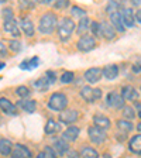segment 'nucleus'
Returning a JSON list of instances; mask_svg holds the SVG:
<instances>
[{
    "label": "nucleus",
    "mask_w": 141,
    "mask_h": 158,
    "mask_svg": "<svg viewBox=\"0 0 141 158\" xmlns=\"http://www.w3.org/2000/svg\"><path fill=\"white\" fill-rule=\"evenodd\" d=\"M56 24H58V20H56V16L54 13H45L41 16L38 23V30L39 33L43 34H51L55 30Z\"/></svg>",
    "instance_id": "f257e3e1"
},
{
    "label": "nucleus",
    "mask_w": 141,
    "mask_h": 158,
    "mask_svg": "<svg viewBox=\"0 0 141 158\" xmlns=\"http://www.w3.org/2000/svg\"><path fill=\"white\" fill-rule=\"evenodd\" d=\"M66 106H68V98L61 92L52 93L51 98L48 99V107L51 109V110L64 112V110H66Z\"/></svg>",
    "instance_id": "f03ea898"
},
{
    "label": "nucleus",
    "mask_w": 141,
    "mask_h": 158,
    "mask_svg": "<svg viewBox=\"0 0 141 158\" xmlns=\"http://www.w3.org/2000/svg\"><path fill=\"white\" fill-rule=\"evenodd\" d=\"M75 26L72 19H68V17H64L58 24V35L61 38V41H66L69 37L72 35V33L75 31Z\"/></svg>",
    "instance_id": "7ed1b4c3"
},
{
    "label": "nucleus",
    "mask_w": 141,
    "mask_h": 158,
    "mask_svg": "<svg viewBox=\"0 0 141 158\" xmlns=\"http://www.w3.org/2000/svg\"><path fill=\"white\" fill-rule=\"evenodd\" d=\"M88 134H89L90 141L95 143V144H102V143H105L106 137H107L106 130H102V128L96 127V126H90V127L88 128Z\"/></svg>",
    "instance_id": "20e7f679"
},
{
    "label": "nucleus",
    "mask_w": 141,
    "mask_h": 158,
    "mask_svg": "<svg viewBox=\"0 0 141 158\" xmlns=\"http://www.w3.org/2000/svg\"><path fill=\"white\" fill-rule=\"evenodd\" d=\"M106 102H107L109 107H112V109H123L126 103L124 98L117 92H109L107 98H106Z\"/></svg>",
    "instance_id": "39448f33"
},
{
    "label": "nucleus",
    "mask_w": 141,
    "mask_h": 158,
    "mask_svg": "<svg viewBox=\"0 0 141 158\" xmlns=\"http://www.w3.org/2000/svg\"><path fill=\"white\" fill-rule=\"evenodd\" d=\"M79 51H82V52H88L90 49L96 48V40L93 38L92 35H83L79 38L78 44H76Z\"/></svg>",
    "instance_id": "423d86ee"
},
{
    "label": "nucleus",
    "mask_w": 141,
    "mask_h": 158,
    "mask_svg": "<svg viewBox=\"0 0 141 158\" xmlns=\"http://www.w3.org/2000/svg\"><path fill=\"white\" fill-rule=\"evenodd\" d=\"M122 20L124 27L133 28L135 26V16L131 7H123L122 9Z\"/></svg>",
    "instance_id": "0eeeda50"
},
{
    "label": "nucleus",
    "mask_w": 141,
    "mask_h": 158,
    "mask_svg": "<svg viewBox=\"0 0 141 158\" xmlns=\"http://www.w3.org/2000/svg\"><path fill=\"white\" fill-rule=\"evenodd\" d=\"M79 113L73 109H68V110H64V112L59 113V122L64 123V124H73V123L78 120Z\"/></svg>",
    "instance_id": "6e6552de"
},
{
    "label": "nucleus",
    "mask_w": 141,
    "mask_h": 158,
    "mask_svg": "<svg viewBox=\"0 0 141 158\" xmlns=\"http://www.w3.org/2000/svg\"><path fill=\"white\" fill-rule=\"evenodd\" d=\"M0 110L9 116H17V106L6 98H0Z\"/></svg>",
    "instance_id": "1a4fd4ad"
},
{
    "label": "nucleus",
    "mask_w": 141,
    "mask_h": 158,
    "mask_svg": "<svg viewBox=\"0 0 141 158\" xmlns=\"http://www.w3.org/2000/svg\"><path fill=\"white\" fill-rule=\"evenodd\" d=\"M109 19H110V24L114 27L116 31H118V33H124V31H126V27H124V24H123L122 13L114 11V13L109 14Z\"/></svg>",
    "instance_id": "9d476101"
},
{
    "label": "nucleus",
    "mask_w": 141,
    "mask_h": 158,
    "mask_svg": "<svg viewBox=\"0 0 141 158\" xmlns=\"http://www.w3.org/2000/svg\"><path fill=\"white\" fill-rule=\"evenodd\" d=\"M102 75H103L102 68H90V69H88V71H86L83 76H85L86 82L96 83V82H99V81H100Z\"/></svg>",
    "instance_id": "9b49d317"
},
{
    "label": "nucleus",
    "mask_w": 141,
    "mask_h": 158,
    "mask_svg": "<svg viewBox=\"0 0 141 158\" xmlns=\"http://www.w3.org/2000/svg\"><path fill=\"white\" fill-rule=\"evenodd\" d=\"M93 124H95L96 127L102 128V130H109L110 126H112V123H110V118H109L107 116L97 113V114L93 116Z\"/></svg>",
    "instance_id": "f8f14e48"
},
{
    "label": "nucleus",
    "mask_w": 141,
    "mask_h": 158,
    "mask_svg": "<svg viewBox=\"0 0 141 158\" xmlns=\"http://www.w3.org/2000/svg\"><path fill=\"white\" fill-rule=\"evenodd\" d=\"M11 158H31V151L23 144H14Z\"/></svg>",
    "instance_id": "ddd939ff"
},
{
    "label": "nucleus",
    "mask_w": 141,
    "mask_h": 158,
    "mask_svg": "<svg viewBox=\"0 0 141 158\" xmlns=\"http://www.w3.org/2000/svg\"><path fill=\"white\" fill-rule=\"evenodd\" d=\"M19 24H20V27L23 28V33L26 34L27 37H33L34 35V31H35V28H34V23L28 19V17H21Z\"/></svg>",
    "instance_id": "4468645a"
},
{
    "label": "nucleus",
    "mask_w": 141,
    "mask_h": 158,
    "mask_svg": "<svg viewBox=\"0 0 141 158\" xmlns=\"http://www.w3.org/2000/svg\"><path fill=\"white\" fill-rule=\"evenodd\" d=\"M128 150L133 152V154H137L140 155L141 154V133L138 134L133 135L128 141Z\"/></svg>",
    "instance_id": "2eb2a0df"
},
{
    "label": "nucleus",
    "mask_w": 141,
    "mask_h": 158,
    "mask_svg": "<svg viewBox=\"0 0 141 158\" xmlns=\"http://www.w3.org/2000/svg\"><path fill=\"white\" fill-rule=\"evenodd\" d=\"M54 151L56 152L58 155H64V154H66V152L69 151V144H68V141L66 140H64L62 137H59V138H56L55 141H54Z\"/></svg>",
    "instance_id": "dca6fc26"
},
{
    "label": "nucleus",
    "mask_w": 141,
    "mask_h": 158,
    "mask_svg": "<svg viewBox=\"0 0 141 158\" xmlns=\"http://www.w3.org/2000/svg\"><path fill=\"white\" fill-rule=\"evenodd\" d=\"M120 95L124 98V100L127 99V100H137L138 99V92H137V89L134 88V86L131 85H126L122 88V93Z\"/></svg>",
    "instance_id": "f3484780"
},
{
    "label": "nucleus",
    "mask_w": 141,
    "mask_h": 158,
    "mask_svg": "<svg viewBox=\"0 0 141 158\" xmlns=\"http://www.w3.org/2000/svg\"><path fill=\"white\" fill-rule=\"evenodd\" d=\"M16 106L27 113H34L35 112V107H37L35 100H28V99H20L19 102L16 103Z\"/></svg>",
    "instance_id": "a211bd4d"
},
{
    "label": "nucleus",
    "mask_w": 141,
    "mask_h": 158,
    "mask_svg": "<svg viewBox=\"0 0 141 158\" xmlns=\"http://www.w3.org/2000/svg\"><path fill=\"white\" fill-rule=\"evenodd\" d=\"M79 133H81L79 127H76V126H69L65 131L62 133V138L66 140V141H75L76 138L79 137Z\"/></svg>",
    "instance_id": "6ab92c4d"
},
{
    "label": "nucleus",
    "mask_w": 141,
    "mask_h": 158,
    "mask_svg": "<svg viewBox=\"0 0 141 158\" xmlns=\"http://www.w3.org/2000/svg\"><path fill=\"white\" fill-rule=\"evenodd\" d=\"M102 71H103V76H105L106 79H110V81H113V79H116L118 76V66L116 65V64L106 65Z\"/></svg>",
    "instance_id": "aec40b11"
},
{
    "label": "nucleus",
    "mask_w": 141,
    "mask_h": 158,
    "mask_svg": "<svg viewBox=\"0 0 141 158\" xmlns=\"http://www.w3.org/2000/svg\"><path fill=\"white\" fill-rule=\"evenodd\" d=\"M3 28L6 33L11 34L13 37H20V30H19V24L14 21V20H9V21H4Z\"/></svg>",
    "instance_id": "412c9836"
},
{
    "label": "nucleus",
    "mask_w": 141,
    "mask_h": 158,
    "mask_svg": "<svg viewBox=\"0 0 141 158\" xmlns=\"http://www.w3.org/2000/svg\"><path fill=\"white\" fill-rule=\"evenodd\" d=\"M14 144L7 138H0V154L2 155H10L13 152Z\"/></svg>",
    "instance_id": "4be33fe9"
},
{
    "label": "nucleus",
    "mask_w": 141,
    "mask_h": 158,
    "mask_svg": "<svg viewBox=\"0 0 141 158\" xmlns=\"http://www.w3.org/2000/svg\"><path fill=\"white\" fill-rule=\"evenodd\" d=\"M102 30H103V37L106 40H113L116 37V30L109 21H102Z\"/></svg>",
    "instance_id": "5701e85b"
},
{
    "label": "nucleus",
    "mask_w": 141,
    "mask_h": 158,
    "mask_svg": "<svg viewBox=\"0 0 141 158\" xmlns=\"http://www.w3.org/2000/svg\"><path fill=\"white\" fill-rule=\"evenodd\" d=\"M90 20L88 19V17H83V19L79 20V24H78V28H76V33H78V35H86V31H88L89 28H90Z\"/></svg>",
    "instance_id": "b1692460"
},
{
    "label": "nucleus",
    "mask_w": 141,
    "mask_h": 158,
    "mask_svg": "<svg viewBox=\"0 0 141 158\" xmlns=\"http://www.w3.org/2000/svg\"><path fill=\"white\" fill-rule=\"evenodd\" d=\"M81 96L89 103H93L96 100L95 99V89L90 88V86H83V88L81 89Z\"/></svg>",
    "instance_id": "393cba45"
},
{
    "label": "nucleus",
    "mask_w": 141,
    "mask_h": 158,
    "mask_svg": "<svg viewBox=\"0 0 141 158\" xmlns=\"http://www.w3.org/2000/svg\"><path fill=\"white\" fill-rule=\"evenodd\" d=\"M117 127H118V130L123 133H130L134 130V124H133L131 122H128V120H124V118L117 120Z\"/></svg>",
    "instance_id": "a878e982"
},
{
    "label": "nucleus",
    "mask_w": 141,
    "mask_h": 158,
    "mask_svg": "<svg viewBox=\"0 0 141 158\" xmlns=\"http://www.w3.org/2000/svg\"><path fill=\"white\" fill-rule=\"evenodd\" d=\"M90 33H92L93 38H102L103 37L102 24L97 23V21H92V24H90Z\"/></svg>",
    "instance_id": "bb28decb"
},
{
    "label": "nucleus",
    "mask_w": 141,
    "mask_h": 158,
    "mask_svg": "<svg viewBox=\"0 0 141 158\" xmlns=\"http://www.w3.org/2000/svg\"><path fill=\"white\" fill-rule=\"evenodd\" d=\"M49 85H51V83H49V81L45 78V76H44V78L37 79V81H34L33 82L34 89H38V90H47Z\"/></svg>",
    "instance_id": "cd10ccee"
},
{
    "label": "nucleus",
    "mask_w": 141,
    "mask_h": 158,
    "mask_svg": "<svg viewBox=\"0 0 141 158\" xmlns=\"http://www.w3.org/2000/svg\"><path fill=\"white\" fill-rule=\"evenodd\" d=\"M81 157L82 158H99V154L95 148H92V147H82Z\"/></svg>",
    "instance_id": "c85d7f7f"
},
{
    "label": "nucleus",
    "mask_w": 141,
    "mask_h": 158,
    "mask_svg": "<svg viewBox=\"0 0 141 158\" xmlns=\"http://www.w3.org/2000/svg\"><path fill=\"white\" fill-rule=\"evenodd\" d=\"M122 113H123V118L124 120H133V118H135V116H137V113H135V110L133 107H130V106H124V107L122 109Z\"/></svg>",
    "instance_id": "c756f323"
},
{
    "label": "nucleus",
    "mask_w": 141,
    "mask_h": 158,
    "mask_svg": "<svg viewBox=\"0 0 141 158\" xmlns=\"http://www.w3.org/2000/svg\"><path fill=\"white\" fill-rule=\"evenodd\" d=\"M56 130H58V124H56V122L55 120H52V118H49L48 122H47L45 127H44L45 134H54Z\"/></svg>",
    "instance_id": "7c9ffc66"
},
{
    "label": "nucleus",
    "mask_w": 141,
    "mask_h": 158,
    "mask_svg": "<svg viewBox=\"0 0 141 158\" xmlns=\"http://www.w3.org/2000/svg\"><path fill=\"white\" fill-rule=\"evenodd\" d=\"M16 93H17V96H20L21 99H27L30 96V89L27 88V86H19V88L16 89Z\"/></svg>",
    "instance_id": "2f4dec72"
},
{
    "label": "nucleus",
    "mask_w": 141,
    "mask_h": 158,
    "mask_svg": "<svg viewBox=\"0 0 141 158\" xmlns=\"http://www.w3.org/2000/svg\"><path fill=\"white\" fill-rule=\"evenodd\" d=\"M9 48L13 51V52H19L20 49L23 48V44L20 43L19 40H10L9 41Z\"/></svg>",
    "instance_id": "473e14b6"
},
{
    "label": "nucleus",
    "mask_w": 141,
    "mask_h": 158,
    "mask_svg": "<svg viewBox=\"0 0 141 158\" xmlns=\"http://www.w3.org/2000/svg\"><path fill=\"white\" fill-rule=\"evenodd\" d=\"M71 14H72L73 17H81V19L86 17V11L83 9H81V7H78V6H72V9H71Z\"/></svg>",
    "instance_id": "72a5a7b5"
},
{
    "label": "nucleus",
    "mask_w": 141,
    "mask_h": 158,
    "mask_svg": "<svg viewBox=\"0 0 141 158\" xmlns=\"http://www.w3.org/2000/svg\"><path fill=\"white\" fill-rule=\"evenodd\" d=\"M122 7V3H118V2H109L107 7H106V11L107 13H114V11H118V9Z\"/></svg>",
    "instance_id": "f704fd0d"
},
{
    "label": "nucleus",
    "mask_w": 141,
    "mask_h": 158,
    "mask_svg": "<svg viewBox=\"0 0 141 158\" xmlns=\"http://www.w3.org/2000/svg\"><path fill=\"white\" fill-rule=\"evenodd\" d=\"M73 78H75L73 72L66 71V72H64L62 76H61V82H62V83H72L73 82Z\"/></svg>",
    "instance_id": "c9c22d12"
},
{
    "label": "nucleus",
    "mask_w": 141,
    "mask_h": 158,
    "mask_svg": "<svg viewBox=\"0 0 141 158\" xmlns=\"http://www.w3.org/2000/svg\"><path fill=\"white\" fill-rule=\"evenodd\" d=\"M2 16H3L4 21H9V20H14L13 19V11L10 7H6V9L2 10Z\"/></svg>",
    "instance_id": "e433bc0d"
},
{
    "label": "nucleus",
    "mask_w": 141,
    "mask_h": 158,
    "mask_svg": "<svg viewBox=\"0 0 141 158\" xmlns=\"http://www.w3.org/2000/svg\"><path fill=\"white\" fill-rule=\"evenodd\" d=\"M43 152H44V155H45V158H56V152L54 151L52 147H48V145H45Z\"/></svg>",
    "instance_id": "4c0bfd02"
},
{
    "label": "nucleus",
    "mask_w": 141,
    "mask_h": 158,
    "mask_svg": "<svg viewBox=\"0 0 141 158\" xmlns=\"http://www.w3.org/2000/svg\"><path fill=\"white\" fill-rule=\"evenodd\" d=\"M45 78L49 81V83L56 82V73L54 72V71H47V72H45Z\"/></svg>",
    "instance_id": "58836bf2"
},
{
    "label": "nucleus",
    "mask_w": 141,
    "mask_h": 158,
    "mask_svg": "<svg viewBox=\"0 0 141 158\" xmlns=\"http://www.w3.org/2000/svg\"><path fill=\"white\" fill-rule=\"evenodd\" d=\"M38 64H39V59H38V56H33V58H31V59H28L30 71H31V69H34V68H37V66H38Z\"/></svg>",
    "instance_id": "ea45409f"
},
{
    "label": "nucleus",
    "mask_w": 141,
    "mask_h": 158,
    "mask_svg": "<svg viewBox=\"0 0 141 158\" xmlns=\"http://www.w3.org/2000/svg\"><path fill=\"white\" fill-rule=\"evenodd\" d=\"M54 6H55L56 9H64V7H68L69 6V2H68V0H58Z\"/></svg>",
    "instance_id": "a19ab883"
},
{
    "label": "nucleus",
    "mask_w": 141,
    "mask_h": 158,
    "mask_svg": "<svg viewBox=\"0 0 141 158\" xmlns=\"http://www.w3.org/2000/svg\"><path fill=\"white\" fill-rule=\"evenodd\" d=\"M20 7L21 9H30V7H34V3L30 0H23V2H20Z\"/></svg>",
    "instance_id": "79ce46f5"
},
{
    "label": "nucleus",
    "mask_w": 141,
    "mask_h": 158,
    "mask_svg": "<svg viewBox=\"0 0 141 158\" xmlns=\"http://www.w3.org/2000/svg\"><path fill=\"white\" fill-rule=\"evenodd\" d=\"M68 158H82V157H81L79 151H75V150H71V151H68Z\"/></svg>",
    "instance_id": "37998d69"
},
{
    "label": "nucleus",
    "mask_w": 141,
    "mask_h": 158,
    "mask_svg": "<svg viewBox=\"0 0 141 158\" xmlns=\"http://www.w3.org/2000/svg\"><path fill=\"white\" fill-rule=\"evenodd\" d=\"M134 105H135V110H137V112H135V113H137V116L141 118V102H138V100H135V103H134Z\"/></svg>",
    "instance_id": "c03bdc74"
},
{
    "label": "nucleus",
    "mask_w": 141,
    "mask_h": 158,
    "mask_svg": "<svg viewBox=\"0 0 141 158\" xmlns=\"http://www.w3.org/2000/svg\"><path fill=\"white\" fill-rule=\"evenodd\" d=\"M20 68L24 69V71H30V65H28V59H26V61H23V62L20 64Z\"/></svg>",
    "instance_id": "a18cd8bd"
},
{
    "label": "nucleus",
    "mask_w": 141,
    "mask_h": 158,
    "mask_svg": "<svg viewBox=\"0 0 141 158\" xmlns=\"http://www.w3.org/2000/svg\"><path fill=\"white\" fill-rule=\"evenodd\" d=\"M6 54H7L6 47L3 45V43H0V56H6Z\"/></svg>",
    "instance_id": "49530a36"
},
{
    "label": "nucleus",
    "mask_w": 141,
    "mask_h": 158,
    "mask_svg": "<svg viewBox=\"0 0 141 158\" xmlns=\"http://www.w3.org/2000/svg\"><path fill=\"white\" fill-rule=\"evenodd\" d=\"M134 16H135V21H138V23L141 24V9H138L137 11H135Z\"/></svg>",
    "instance_id": "de8ad7c7"
},
{
    "label": "nucleus",
    "mask_w": 141,
    "mask_h": 158,
    "mask_svg": "<svg viewBox=\"0 0 141 158\" xmlns=\"http://www.w3.org/2000/svg\"><path fill=\"white\" fill-rule=\"evenodd\" d=\"M102 98V90L100 89H95V99L97 100V99Z\"/></svg>",
    "instance_id": "09e8293b"
},
{
    "label": "nucleus",
    "mask_w": 141,
    "mask_h": 158,
    "mask_svg": "<svg viewBox=\"0 0 141 158\" xmlns=\"http://www.w3.org/2000/svg\"><path fill=\"white\" fill-rule=\"evenodd\" d=\"M133 72H134V73H140L141 72V68H140V65H138V64L133 65Z\"/></svg>",
    "instance_id": "8fccbe9b"
},
{
    "label": "nucleus",
    "mask_w": 141,
    "mask_h": 158,
    "mask_svg": "<svg viewBox=\"0 0 141 158\" xmlns=\"http://www.w3.org/2000/svg\"><path fill=\"white\" fill-rule=\"evenodd\" d=\"M131 4H133V6H140V4H141V2H140V0H133V2H131Z\"/></svg>",
    "instance_id": "3c124183"
},
{
    "label": "nucleus",
    "mask_w": 141,
    "mask_h": 158,
    "mask_svg": "<svg viewBox=\"0 0 141 158\" xmlns=\"http://www.w3.org/2000/svg\"><path fill=\"white\" fill-rule=\"evenodd\" d=\"M37 158H45V155H44V152L41 151V152H39L38 155H37Z\"/></svg>",
    "instance_id": "603ef678"
},
{
    "label": "nucleus",
    "mask_w": 141,
    "mask_h": 158,
    "mask_svg": "<svg viewBox=\"0 0 141 158\" xmlns=\"http://www.w3.org/2000/svg\"><path fill=\"white\" fill-rule=\"evenodd\" d=\"M137 130H138V131L141 133V122H140V123H138V124H137Z\"/></svg>",
    "instance_id": "864d4df0"
},
{
    "label": "nucleus",
    "mask_w": 141,
    "mask_h": 158,
    "mask_svg": "<svg viewBox=\"0 0 141 158\" xmlns=\"http://www.w3.org/2000/svg\"><path fill=\"white\" fill-rule=\"evenodd\" d=\"M4 65H6V64H4V62H0V71H2V69L4 68Z\"/></svg>",
    "instance_id": "5fc2aeb1"
}]
</instances>
